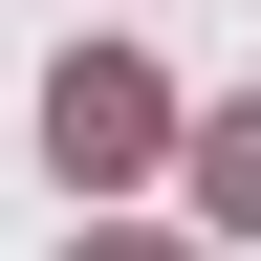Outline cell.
<instances>
[{"mask_svg": "<svg viewBox=\"0 0 261 261\" xmlns=\"http://www.w3.org/2000/svg\"><path fill=\"white\" fill-rule=\"evenodd\" d=\"M196 218L261 240V109H196Z\"/></svg>", "mask_w": 261, "mask_h": 261, "instance_id": "obj_2", "label": "cell"}, {"mask_svg": "<svg viewBox=\"0 0 261 261\" xmlns=\"http://www.w3.org/2000/svg\"><path fill=\"white\" fill-rule=\"evenodd\" d=\"M87 261H174V240H87Z\"/></svg>", "mask_w": 261, "mask_h": 261, "instance_id": "obj_3", "label": "cell"}, {"mask_svg": "<svg viewBox=\"0 0 261 261\" xmlns=\"http://www.w3.org/2000/svg\"><path fill=\"white\" fill-rule=\"evenodd\" d=\"M44 152L65 174H130V152H174V87H152L130 44H65L44 65Z\"/></svg>", "mask_w": 261, "mask_h": 261, "instance_id": "obj_1", "label": "cell"}]
</instances>
